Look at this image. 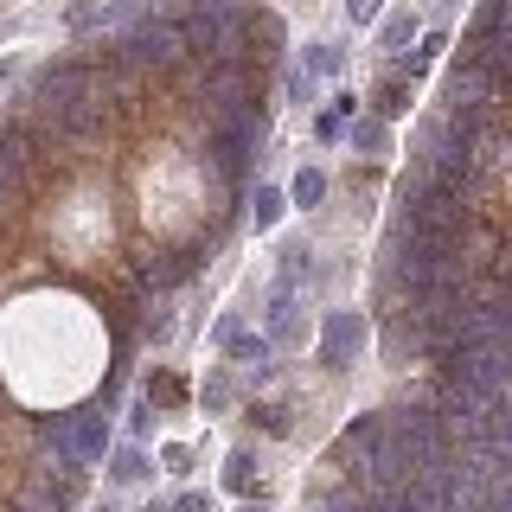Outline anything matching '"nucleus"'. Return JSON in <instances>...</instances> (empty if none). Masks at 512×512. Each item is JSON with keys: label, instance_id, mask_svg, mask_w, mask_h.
I'll return each mask as SVG.
<instances>
[{"label": "nucleus", "instance_id": "obj_1", "mask_svg": "<svg viewBox=\"0 0 512 512\" xmlns=\"http://www.w3.org/2000/svg\"><path fill=\"white\" fill-rule=\"evenodd\" d=\"M410 103H416V84L410 77H384V84L372 90V109H378V122H397V116H410Z\"/></svg>", "mask_w": 512, "mask_h": 512}, {"label": "nucleus", "instance_id": "obj_2", "mask_svg": "<svg viewBox=\"0 0 512 512\" xmlns=\"http://www.w3.org/2000/svg\"><path fill=\"white\" fill-rule=\"evenodd\" d=\"M442 52H448V32H429V39L416 45V52H397V77H410V84H416V77H423Z\"/></svg>", "mask_w": 512, "mask_h": 512}, {"label": "nucleus", "instance_id": "obj_3", "mask_svg": "<svg viewBox=\"0 0 512 512\" xmlns=\"http://www.w3.org/2000/svg\"><path fill=\"white\" fill-rule=\"evenodd\" d=\"M352 340H359V320H352V314H333L327 320V346H320V359H327V365H346V346Z\"/></svg>", "mask_w": 512, "mask_h": 512}, {"label": "nucleus", "instance_id": "obj_4", "mask_svg": "<svg viewBox=\"0 0 512 512\" xmlns=\"http://www.w3.org/2000/svg\"><path fill=\"white\" fill-rule=\"evenodd\" d=\"M301 71H308V77H333V71H340V45H308V52H301Z\"/></svg>", "mask_w": 512, "mask_h": 512}, {"label": "nucleus", "instance_id": "obj_5", "mask_svg": "<svg viewBox=\"0 0 512 512\" xmlns=\"http://www.w3.org/2000/svg\"><path fill=\"white\" fill-rule=\"evenodd\" d=\"M410 39H416V13H391L384 20V52H404Z\"/></svg>", "mask_w": 512, "mask_h": 512}, {"label": "nucleus", "instance_id": "obj_6", "mask_svg": "<svg viewBox=\"0 0 512 512\" xmlns=\"http://www.w3.org/2000/svg\"><path fill=\"white\" fill-rule=\"evenodd\" d=\"M109 474H116V480H122V487H135V480H141V474H148V455H141V448H122V455H116V461H109Z\"/></svg>", "mask_w": 512, "mask_h": 512}, {"label": "nucleus", "instance_id": "obj_7", "mask_svg": "<svg viewBox=\"0 0 512 512\" xmlns=\"http://www.w3.org/2000/svg\"><path fill=\"white\" fill-rule=\"evenodd\" d=\"M352 148H365V154H378V148H384V122H378V116H365V122H352Z\"/></svg>", "mask_w": 512, "mask_h": 512}, {"label": "nucleus", "instance_id": "obj_8", "mask_svg": "<svg viewBox=\"0 0 512 512\" xmlns=\"http://www.w3.org/2000/svg\"><path fill=\"white\" fill-rule=\"evenodd\" d=\"M282 218V192H269V186H256V231H269V224Z\"/></svg>", "mask_w": 512, "mask_h": 512}, {"label": "nucleus", "instance_id": "obj_9", "mask_svg": "<svg viewBox=\"0 0 512 512\" xmlns=\"http://www.w3.org/2000/svg\"><path fill=\"white\" fill-rule=\"evenodd\" d=\"M148 397H160V404H180V397H186V384L173 378V372H154V378H148Z\"/></svg>", "mask_w": 512, "mask_h": 512}, {"label": "nucleus", "instance_id": "obj_10", "mask_svg": "<svg viewBox=\"0 0 512 512\" xmlns=\"http://www.w3.org/2000/svg\"><path fill=\"white\" fill-rule=\"evenodd\" d=\"M320 192H327V180H320V173H301V180H295V205L308 212V205H320Z\"/></svg>", "mask_w": 512, "mask_h": 512}, {"label": "nucleus", "instance_id": "obj_11", "mask_svg": "<svg viewBox=\"0 0 512 512\" xmlns=\"http://www.w3.org/2000/svg\"><path fill=\"white\" fill-rule=\"evenodd\" d=\"M224 480H231V487H237V493H244V487H250V455H244V448H237V455H231V474H224Z\"/></svg>", "mask_w": 512, "mask_h": 512}, {"label": "nucleus", "instance_id": "obj_12", "mask_svg": "<svg viewBox=\"0 0 512 512\" xmlns=\"http://www.w3.org/2000/svg\"><path fill=\"white\" fill-rule=\"evenodd\" d=\"M372 13H378V0H346V20H352V26H365Z\"/></svg>", "mask_w": 512, "mask_h": 512}, {"label": "nucleus", "instance_id": "obj_13", "mask_svg": "<svg viewBox=\"0 0 512 512\" xmlns=\"http://www.w3.org/2000/svg\"><path fill=\"white\" fill-rule=\"evenodd\" d=\"M167 468H173V474H192V448L173 442V448H167Z\"/></svg>", "mask_w": 512, "mask_h": 512}, {"label": "nucleus", "instance_id": "obj_14", "mask_svg": "<svg viewBox=\"0 0 512 512\" xmlns=\"http://www.w3.org/2000/svg\"><path fill=\"white\" fill-rule=\"evenodd\" d=\"M173 512H212V500H205V493H186V500L173 506Z\"/></svg>", "mask_w": 512, "mask_h": 512}, {"label": "nucleus", "instance_id": "obj_15", "mask_svg": "<svg viewBox=\"0 0 512 512\" xmlns=\"http://www.w3.org/2000/svg\"><path fill=\"white\" fill-rule=\"evenodd\" d=\"M7 77H13V58H0V84H7Z\"/></svg>", "mask_w": 512, "mask_h": 512}]
</instances>
